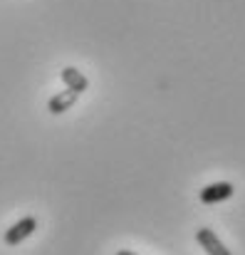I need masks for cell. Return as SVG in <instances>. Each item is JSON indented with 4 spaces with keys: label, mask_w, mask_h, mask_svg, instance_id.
I'll list each match as a JSON object with an SVG mask.
<instances>
[{
    "label": "cell",
    "mask_w": 245,
    "mask_h": 255,
    "mask_svg": "<svg viewBox=\"0 0 245 255\" xmlns=\"http://www.w3.org/2000/svg\"><path fill=\"white\" fill-rule=\"evenodd\" d=\"M35 228H37V218H32V216H27V218H20L17 223H12V226L5 231L2 241H5V246L15 248V246H20L25 238H30V236L35 233Z\"/></svg>",
    "instance_id": "6da1fadb"
},
{
    "label": "cell",
    "mask_w": 245,
    "mask_h": 255,
    "mask_svg": "<svg viewBox=\"0 0 245 255\" xmlns=\"http://www.w3.org/2000/svg\"><path fill=\"white\" fill-rule=\"evenodd\" d=\"M233 193H236L233 183H228V181H218V183H211V186L201 188V201H203L206 206H211V203H221V201L231 198Z\"/></svg>",
    "instance_id": "7a4b0ae2"
},
{
    "label": "cell",
    "mask_w": 245,
    "mask_h": 255,
    "mask_svg": "<svg viewBox=\"0 0 245 255\" xmlns=\"http://www.w3.org/2000/svg\"><path fill=\"white\" fill-rule=\"evenodd\" d=\"M196 241L201 243V248H203L208 255H233L223 243H221V238H218L211 228H201V231L196 233Z\"/></svg>",
    "instance_id": "3957f363"
},
{
    "label": "cell",
    "mask_w": 245,
    "mask_h": 255,
    "mask_svg": "<svg viewBox=\"0 0 245 255\" xmlns=\"http://www.w3.org/2000/svg\"><path fill=\"white\" fill-rule=\"evenodd\" d=\"M60 80L65 82V87H67V89H72L75 94H84V92L89 89V80L82 75L77 67H62Z\"/></svg>",
    "instance_id": "277c9868"
},
{
    "label": "cell",
    "mask_w": 245,
    "mask_h": 255,
    "mask_svg": "<svg viewBox=\"0 0 245 255\" xmlns=\"http://www.w3.org/2000/svg\"><path fill=\"white\" fill-rule=\"evenodd\" d=\"M77 97H80V94H75L72 89H62V92H57V94H55V97H50V102H47L50 114H65L67 109H72V107H75Z\"/></svg>",
    "instance_id": "5b68a950"
},
{
    "label": "cell",
    "mask_w": 245,
    "mask_h": 255,
    "mask_svg": "<svg viewBox=\"0 0 245 255\" xmlns=\"http://www.w3.org/2000/svg\"><path fill=\"white\" fill-rule=\"evenodd\" d=\"M117 255H139V253H134V251H119Z\"/></svg>",
    "instance_id": "8992f818"
}]
</instances>
